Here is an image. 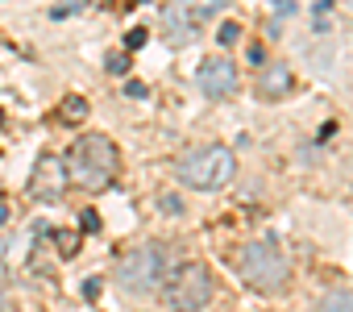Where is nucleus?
<instances>
[{
  "label": "nucleus",
  "instance_id": "1",
  "mask_svg": "<svg viewBox=\"0 0 353 312\" xmlns=\"http://www.w3.org/2000/svg\"><path fill=\"white\" fill-rule=\"evenodd\" d=\"M117 171H121V154H117L112 137H104V133H83L67 159V175L88 192H104L117 179Z\"/></svg>",
  "mask_w": 353,
  "mask_h": 312
},
{
  "label": "nucleus",
  "instance_id": "2",
  "mask_svg": "<svg viewBox=\"0 0 353 312\" xmlns=\"http://www.w3.org/2000/svg\"><path fill=\"white\" fill-rule=\"evenodd\" d=\"M174 175H179L183 188L216 192V188H225L237 175V159H233L229 146H196V150H188L183 159L174 163Z\"/></svg>",
  "mask_w": 353,
  "mask_h": 312
},
{
  "label": "nucleus",
  "instance_id": "3",
  "mask_svg": "<svg viewBox=\"0 0 353 312\" xmlns=\"http://www.w3.org/2000/svg\"><path fill=\"white\" fill-rule=\"evenodd\" d=\"M237 266H241V275H245L258 291H279V287L287 283V275H291V266H287L283 250L274 246V237H262V242L241 246Z\"/></svg>",
  "mask_w": 353,
  "mask_h": 312
},
{
  "label": "nucleus",
  "instance_id": "4",
  "mask_svg": "<svg viewBox=\"0 0 353 312\" xmlns=\"http://www.w3.org/2000/svg\"><path fill=\"white\" fill-rule=\"evenodd\" d=\"M212 300V275L204 262H179L166 275V304L170 312H200Z\"/></svg>",
  "mask_w": 353,
  "mask_h": 312
},
{
  "label": "nucleus",
  "instance_id": "5",
  "mask_svg": "<svg viewBox=\"0 0 353 312\" xmlns=\"http://www.w3.org/2000/svg\"><path fill=\"white\" fill-rule=\"evenodd\" d=\"M162 275H166V250H158V246H137L117 266V283L125 291H154L162 283Z\"/></svg>",
  "mask_w": 353,
  "mask_h": 312
},
{
  "label": "nucleus",
  "instance_id": "6",
  "mask_svg": "<svg viewBox=\"0 0 353 312\" xmlns=\"http://www.w3.org/2000/svg\"><path fill=\"white\" fill-rule=\"evenodd\" d=\"M67 184H71L67 163H63V159H54V154H42L38 167H34V175H30V196H34V200H42V204H54V200H63Z\"/></svg>",
  "mask_w": 353,
  "mask_h": 312
},
{
  "label": "nucleus",
  "instance_id": "7",
  "mask_svg": "<svg viewBox=\"0 0 353 312\" xmlns=\"http://www.w3.org/2000/svg\"><path fill=\"white\" fill-rule=\"evenodd\" d=\"M196 84H200V92H204L208 100H229V96L237 92V67H233L229 59H208V63L200 67Z\"/></svg>",
  "mask_w": 353,
  "mask_h": 312
},
{
  "label": "nucleus",
  "instance_id": "8",
  "mask_svg": "<svg viewBox=\"0 0 353 312\" xmlns=\"http://www.w3.org/2000/svg\"><path fill=\"white\" fill-rule=\"evenodd\" d=\"M291 84H295L291 67H266L258 88H262V96H266V100H279V96H287V92H291Z\"/></svg>",
  "mask_w": 353,
  "mask_h": 312
},
{
  "label": "nucleus",
  "instance_id": "9",
  "mask_svg": "<svg viewBox=\"0 0 353 312\" xmlns=\"http://www.w3.org/2000/svg\"><path fill=\"white\" fill-rule=\"evenodd\" d=\"M59 117H63V125H83L88 121V100L83 96H67L63 108H59Z\"/></svg>",
  "mask_w": 353,
  "mask_h": 312
},
{
  "label": "nucleus",
  "instance_id": "10",
  "mask_svg": "<svg viewBox=\"0 0 353 312\" xmlns=\"http://www.w3.org/2000/svg\"><path fill=\"white\" fill-rule=\"evenodd\" d=\"M316 312H353V291H328Z\"/></svg>",
  "mask_w": 353,
  "mask_h": 312
},
{
  "label": "nucleus",
  "instance_id": "11",
  "mask_svg": "<svg viewBox=\"0 0 353 312\" xmlns=\"http://www.w3.org/2000/svg\"><path fill=\"white\" fill-rule=\"evenodd\" d=\"M216 38H221V46H237V42H241V26H233V21H225Z\"/></svg>",
  "mask_w": 353,
  "mask_h": 312
},
{
  "label": "nucleus",
  "instance_id": "12",
  "mask_svg": "<svg viewBox=\"0 0 353 312\" xmlns=\"http://www.w3.org/2000/svg\"><path fill=\"white\" fill-rule=\"evenodd\" d=\"M108 71H112V75H125V71H129V67H125V55H108Z\"/></svg>",
  "mask_w": 353,
  "mask_h": 312
},
{
  "label": "nucleus",
  "instance_id": "13",
  "mask_svg": "<svg viewBox=\"0 0 353 312\" xmlns=\"http://www.w3.org/2000/svg\"><path fill=\"white\" fill-rule=\"evenodd\" d=\"M125 96H137V100H141V96H145V84H141V79H129V84H125Z\"/></svg>",
  "mask_w": 353,
  "mask_h": 312
},
{
  "label": "nucleus",
  "instance_id": "14",
  "mask_svg": "<svg viewBox=\"0 0 353 312\" xmlns=\"http://www.w3.org/2000/svg\"><path fill=\"white\" fill-rule=\"evenodd\" d=\"M59 250H63V254H75V250H79V237H63V233H59Z\"/></svg>",
  "mask_w": 353,
  "mask_h": 312
},
{
  "label": "nucleus",
  "instance_id": "15",
  "mask_svg": "<svg viewBox=\"0 0 353 312\" xmlns=\"http://www.w3.org/2000/svg\"><path fill=\"white\" fill-rule=\"evenodd\" d=\"M83 295L96 300V295H100V279H88V283H83Z\"/></svg>",
  "mask_w": 353,
  "mask_h": 312
},
{
  "label": "nucleus",
  "instance_id": "16",
  "mask_svg": "<svg viewBox=\"0 0 353 312\" xmlns=\"http://www.w3.org/2000/svg\"><path fill=\"white\" fill-rule=\"evenodd\" d=\"M79 225H83V229H100V221H96V213H83V217H79Z\"/></svg>",
  "mask_w": 353,
  "mask_h": 312
},
{
  "label": "nucleus",
  "instance_id": "17",
  "mask_svg": "<svg viewBox=\"0 0 353 312\" xmlns=\"http://www.w3.org/2000/svg\"><path fill=\"white\" fill-rule=\"evenodd\" d=\"M141 42H145V30H133V34H129V46H133V50H137V46H141Z\"/></svg>",
  "mask_w": 353,
  "mask_h": 312
},
{
  "label": "nucleus",
  "instance_id": "18",
  "mask_svg": "<svg viewBox=\"0 0 353 312\" xmlns=\"http://www.w3.org/2000/svg\"><path fill=\"white\" fill-rule=\"evenodd\" d=\"M0 312H5V283H0Z\"/></svg>",
  "mask_w": 353,
  "mask_h": 312
},
{
  "label": "nucleus",
  "instance_id": "19",
  "mask_svg": "<svg viewBox=\"0 0 353 312\" xmlns=\"http://www.w3.org/2000/svg\"><path fill=\"white\" fill-rule=\"evenodd\" d=\"M0 221H9V208H5V204H0Z\"/></svg>",
  "mask_w": 353,
  "mask_h": 312
},
{
  "label": "nucleus",
  "instance_id": "20",
  "mask_svg": "<svg viewBox=\"0 0 353 312\" xmlns=\"http://www.w3.org/2000/svg\"><path fill=\"white\" fill-rule=\"evenodd\" d=\"M0 121H5V117H0Z\"/></svg>",
  "mask_w": 353,
  "mask_h": 312
}]
</instances>
